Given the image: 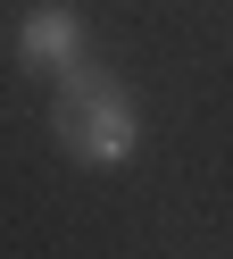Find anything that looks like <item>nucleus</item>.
Listing matches in <instances>:
<instances>
[{
	"mask_svg": "<svg viewBox=\"0 0 233 259\" xmlns=\"http://www.w3.org/2000/svg\"><path fill=\"white\" fill-rule=\"evenodd\" d=\"M50 142H59L75 167H125L133 142H142V109H133L125 75L108 67H67L50 75Z\"/></svg>",
	"mask_w": 233,
	"mask_h": 259,
	"instance_id": "nucleus-1",
	"label": "nucleus"
},
{
	"mask_svg": "<svg viewBox=\"0 0 233 259\" xmlns=\"http://www.w3.org/2000/svg\"><path fill=\"white\" fill-rule=\"evenodd\" d=\"M17 59H25L33 75H67V67H83V17H75V9H59V0L25 9V17H17Z\"/></svg>",
	"mask_w": 233,
	"mask_h": 259,
	"instance_id": "nucleus-2",
	"label": "nucleus"
}]
</instances>
